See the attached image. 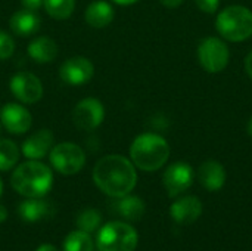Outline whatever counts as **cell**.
<instances>
[{
    "label": "cell",
    "mask_w": 252,
    "mask_h": 251,
    "mask_svg": "<svg viewBox=\"0 0 252 251\" xmlns=\"http://www.w3.org/2000/svg\"><path fill=\"white\" fill-rule=\"evenodd\" d=\"M93 182L103 194L112 198L124 197L130 194L137 183L136 166L124 155H105L93 169Z\"/></svg>",
    "instance_id": "cell-1"
},
{
    "label": "cell",
    "mask_w": 252,
    "mask_h": 251,
    "mask_svg": "<svg viewBox=\"0 0 252 251\" xmlns=\"http://www.w3.org/2000/svg\"><path fill=\"white\" fill-rule=\"evenodd\" d=\"M10 185L25 198H43L52 189L53 173L40 160H28L15 167Z\"/></svg>",
    "instance_id": "cell-2"
},
{
    "label": "cell",
    "mask_w": 252,
    "mask_h": 251,
    "mask_svg": "<svg viewBox=\"0 0 252 251\" xmlns=\"http://www.w3.org/2000/svg\"><path fill=\"white\" fill-rule=\"evenodd\" d=\"M170 157L168 142L157 133H142L136 136L130 146L131 163L143 172L159 170Z\"/></svg>",
    "instance_id": "cell-3"
},
{
    "label": "cell",
    "mask_w": 252,
    "mask_h": 251,
    "mask_svg": "<svg viewBox=\"0 0 252 251\" xmlns=\"http://www.w3.org/2000/svg\"><path fill=\"white\" fill-rule=\"evenodd\" d=\"M216 28L229 41H244L252 36V10L239 4L229 6L217 15Z\"/></svg>",
    "instance_id": "cell-4"
},
{
    "label": "cell",
    "mask_w": 252,
    "mask_h": 251,
    "mask_svg": "<svg viewBox=\"0 0 252 251\" xmlns=\"http://www.w3.org/2000/svg\"><path fill=\"white\" fill-rule=\"evenodd\" d=\"M137 241V232L130 223L109 222L97 232L96 246L99 251H134Z\"/></svg>",
    "instance_id": "cell-5"
},
{
    "label": "cell",
    "mask_w": 252,
    "mask_h": 251,
    "mask_svg": "<svg viewBox=\"0 0 252 251\" xmlns=\"http://www.w3.org/2000/svg\"><path fill=\"white\" fill-rule=\"evenodd\" d=\"M52 167L63 176L78 173L86 164L84 149L74 142H61L53 145L49 152Z\"/></svg>",
    "instance_id": "cell-6"
},
{
    "label": "cell",
    "mask_w": 252,
    "mask_h": 251,
    "mask_svg": "<svg viewBox=\"0 0 252 251\" xmlns=\"http://www.w3.org/2000/svg\"><path fill=\"white\" fill-rule=\"evenodd\" d=\"M198 59L207 72H221L230 61V50L221 38L205 37L198 46Z\"/></svg>",
    "instance_id": "cell-7"
},
{
    "label": "cell",
    "mask_w": 252,
    "mask_h": 251,
    "mask_svg": "<svg viewBox=\"0 0 252 251\" xmlns=\"http://www.w3.org/2000/svg\"><path fill=\"white\" fill-rule=\"evenodd\" d=\"M71 118L78 130L92 132L103 123L105 107L96 98H84L74 107Z\"/></svg>",
    "instance_id": "cell-8"
},
{
    "label": "cell",
    "mask_w": 252,
    "mask_h": 251,
    "mask_svg": "<svg viewBox=\"0 0 252 251\" xmlns=\"http://www.w3.org/2000/svg\"><path fill=\"white\" fill-rule=\"evenodd\" d=\"M9 89L12 95L25 105L38 102L44 93L41 80L30 71H19L13 74L9 81Z\"/></svg>",
    "instance_id": "cell-9"
},
{
    "label": "cell",
    "mask_w": 252,
    "mask_h": 251,
    "mask_svg": "<svg viewBox=\"0 0 252 251\" xmlns=\"http://www.w3.org/2000/svg\"><path fill=\"white\" fill-rule=\"evenodd\" d=\"M94 75V65L86 56H72L62 62L59 67V77L65 84L83 86Z\"/></svg>",
    "instance_id": "cell-10"
},
{
    "label": "cell",
    "mask_w": 252,
    "mask_h": 251,
    "mask_svg": "<svg viewBox=\"0 0 252 251\" xmlns=\"http://www.w3.org/2000/svg\"><path fill=\"white\" fill-rule=\"evenodd\" d=\"M193 169L185 161H177L168 166L162 176V183L168 197L176 198L186 192L193 183Z\"/></svg>",
    "instance_id": "cell-11"
},
{
    "label": "cell",
    "mask_w": 252,
    "mask_h": 251,
    "mask_svg": "<svg viewBox=\"0 0 252 251\" xmlns=\"http://www.w3.org/2000/svg\"><path fill=\"white\" fill-rule=\"evenodd\" d=\"M0 123L9 133L24 135L32 126V115L24 105L9 102L0 108Z\"/></svg>",
    "instance_id": "cell-12"
},
{
    "label": "cell",
    "mask_w": 252,
    "mask_h": 251,
    "mask_svg": "<svg viewBox=\"0 0 252 251\" xmlns=\"http://www.w3.org/2000/svg\"><path fill=\"white\" fill-rule=\"evenodd\" d=\"M53 143H55V136L52 130L40 129L24 141L21 151L24 157L28 160H41L49 155L50 149L53 148Z\"/></svg>",
    "instance_id": "cell-13"
},
{
    "label": "cell",
    "mask_w": 252,
    "mask_h": 251,
    "mask_svg": "<svg viewBox=\"0 0 252 251\" xmlns=\"http://www.w3.org/2000/svg\"><path fill=\"white\" fill-rule=\"evenodd\" d=\"M170 215L179 225H192L202 215V203L193 195L182 197L171 204Z\"/></svg>",
    "instance_id": "cell-14"
},
{
    "label": "cell",
    "mask_w": 252,
    "mask_h": 251,
    "mask_svg": "<svg viewBox=\"0 0 252 251\" xmlns=\"http://www.w3.org/2000/svg\"><path fill=\"white\" fill-rule=\"evenodd\" d=\"M198 180L207 191H220L226 183V170L216 160L204 161L198 169Z\"/></svg>",
    "instance_id": "cell-15"
},
{
    "label": "cell",
    "mask_w": 252,
    "mask_h": 251,
    "mask_svg": "<svg viewBox=\"0 0 252 251\" xmlns=\"http://www.w3.org/2000/svg\"><path fill=\"white\" fill-rule=\"evenodd\" d=\"M53 212H55L53 204L43 198H27L18 206V213L21 219L28 223H35L49 219L52 217Z\"/></svg>",
    "instance_id": "cell-16"
},
{
    "label": "cell",
    "mask_w": 252,
    "mask_h": 251,
    "mask_svg": "<svg viewBox=\"0 0 252 251\" xmlns=\"http://www.w3.org/2000/svg\"><path fill=\"white\" fill-rule=\"evenodd\" d=\"M40 25H41L40 16L35 12L27 9H21L15 12L9 19V27L12 33L19 37H30L35 34L40 30Z\"/></svg>",
    "instance_id": "cell-17"
},
{
    "label": "cell",
    "mask_w": 252,
    "mask_h": 251,
    "mask_svg": "<svg viewBox=\"0 0 252 251\" xmlns=\"http://www.w3.org/2000/svg\"><path fill=\"white\" fill-rule=\"evenodd\" d=\"M28 56L37 64H50L56 59L59 47L56 41L47 36L35 37L30 41L27 47Z\"/></svg>",
    "instance_id": "cell-18"
},
{
    "label": "cell",
    "mask_w": 252,
    "mask_h": 251,
    "mask_svg": "<svg viewBox=\"0 0 252 251\" xmlns=\"http://www.w3.org/2000/svg\"><path fill=\"white\" fill-rule=\"evenodd\" d=\"M114 16H115V10H114L112 4L105 0L92 1L87 6L86 13H84V19L92 28L108 27L114 21Z\"/></svg>",
    "instance_id": "cell-19"
},
{
    "label": "cell",
    "mask_w": 252,
    "mask_h": 251,
    "mask_svg": "<svg viewBox=\"0 0 252 251\" xmlns=\"http://www.w3.org/2000/svg\"><path fill=\"white\" fill-rule=\"evenodd\" d=\"M115 212L126 220H130V222H137L143 217L145 215V210H146V206H145V201L137 197V195H124V197H120L117 198V203H115Z\"/></svg>",
    "instance_id": "cell-20"
},
{
    "label": "cell",
    "mask_w": 252,
    "mask_h": 251,
    "mask_svg": "<svg viewBox=\"0 0 252 251\" xmlns=\"http://www.w3.org/2000/svg\"><path fill=\"white\" fill-rule=\"evenodd\" d=\"M21 151L10 139H0V172L12 170L19 161Z\"/></svg>",
    "instance_id": "cell-21"
},
{
    "label": "cell",
    "mask_w": 252,
    "mask_h": 251,
    "mask_svg": "<svg viewBox=\"0 0 252 251\" xmlns=\"http://www.w3.org/2000/svg\"><path fill=\"white\" fill-rule=\"evenodd\" d=\"M43 7L53 19H68L75 9V0H44Z\"/></svg>",
    "instance_id": "cell-22"
},
{
    "label": "cell",
    "mask_w": 252,
    "mask_h": 251,
    "mask_svg": "<svg viewBox=\"0 0 252 251\" xmlns=\"http://www.w3.org/2000/svg\"><path fill=\"white\" fill-rule=\"evenodd\" d=\"M94 243L90 234L84 231H74L71 232L63 241V251H93Z\"/></svg>",
    "instance_id": "cell-23"
},
{
    "label": "cell",
    "mask_w": 252,
    "mask_h": 251,
    "mask_svg": "<svg viewBox=\"0 0 252 251\" xmlns=\"http://www.w3.org/2000/svg\"><path fill=\"white\" fill-rule=\"evenodd\" d=\"M100 223H102V215L96 209H86V210L80 212V215L77 217L78 229L84 231L87 234H92V232L97 231Z\"/></svg>",
    "instance_id": "cell-24"
},
{
    "label": "cell",
    "mask_w": 252,
    "mask_h": 251,
    "mask_svg": "<svg viewBox=\"0 0 252 251\" xmlns=\"http://www.w3.org/2000/svg\"><path fill=\"white\" fill-rule=\"evenodd\" d=\"M15 52V40L12 36L3 30H0V61L9 59Z\"/></svg>",
    "instance_id": "cell-25"
},
{
    "label": "cell",
    "mask_w": 252,
    "mask_h": 251,
    "mask_svg": "<svg viewBox=\"0 0 252 251\" xmlns=\"http://www.w3.org/2000/svg\"><path fill=\"white\" fill-rule=\"evenodd\" d=\"M195 3L204 13H216L220 6V0H195Z\"/></svg>",
    "instance_id": "cell-26"
},
{
    "label": "cell",
    "mask_w": 252,
    "mask_h": 251,
    "mask_svg": "<svg viewBox=\"0 0 252 251\" xmlns=\"http://www.w3.org/2000/svg\"><path fill=\"white\" fill-rule=\"evenodd\" d=\"M44 0H21V4H22V9H27V10H38L41 6H43Z\"/></svg>",
    "instance_id": "cell-27"
},
{
    "label": "cell",
    "mask_w": 252,
    "mask_h": 251,
    "mask_svg": "<svg viewBox=\"0 0 252 251\" xmlns=\"http://www.w3.org/2000/svg\"><path fill=\"white\" fill-rule=\"evenodd\" d=\"M245 70H247L248 75L252 78V50L247 55V58H245Z\"/></svg>",
    "instance_id": "cell-28"
},
{
    "label": "cell",
    "mask_w": 252,
    "mask_h": 251,
    "mask_svg": "<svg viewBox=\"0 0 252 251\" xmlns=\"http://www.w3.org/2000/svg\"><path fill=\"white\" fill-rule=\"evenodd\" d=\"M159 1L167 7H179L185 0H159Z\"/></svg>",
    "instance_id": "cell-29"
},
{
    "label": "cell",
    "mask_w": 252,
    "mask_h": 251,
    "mask_svg": "<svg viewBox=\"0 0 252 251\" xmlns=\"http://www.w3.org/2000/svg\"><path fill=\"white\" fill-rule=\"evenodd\" d=\"M111 1H114V3H117V4H120V6H130V4L137 3L139 0H111Z\"/></svg>",
    "instance_id": "cell-30"
},
{
    "label": "cell",
    "mask_w": 252,
    "mask_h": 251,
    "mask_svg": "<svg viewBox=\"0 0 252 251\" xmlns=\"http://www.w3.org/2000/svg\"><path fill=\"white\" fill-rule=\"evenodd\" d=\"M35 251H58V249L53 247L52 244H41Z\"/></svg>",
    "instance_id": "cell-31"
},
{
    "label": "cell",
    "mask_w": 252,
    "mask_h": 251,
    "mask_svg": "<svg viewBox=\"0 0 252 251\" xmlns=\"http://www.w3.org/2000/svg\"><path fill=\"white\" fill-rule=\"evenodd\" d=\"M6 219H7V210H6L4 206L0 204V223H3Z\"/></svg>",
    "instance_id": "cell-32"
},
{
    "label": "cell",
    "mask_w": 252,
    "mask_h": 251,
    "mask_svg": "<svg viewBox=\"0 0 252 251\" xmlns=\"http://www.w3.org/2000/svg\"><path fill=\"white\" fill-rule=\"evenodd\" d=\"M248 133H250V136L252 138V117L251 120H250V123H248Z\"/></svg>",
    "instance_id": "cell-33"
},
{
    "label": "cell",
    "mask_w": 252,
    "mask_h": 251,
    "mask_svg": "<svg viewBox=\"0 0 252 251\" xmlns=\"http://www.w3.org/2000/svg\"><path fill=\"white\" fill-rule=\"evenodd\" d=\"M1 192H3V182H1V179H0V195H1Z\"/></svg>",
    "instance_id": "cell-34"
},
{
    "label": "cell",
    "mask_w": 252,
    "mask_h": 251,
    "mask_svg": "<svg viewBox=\"0 0 252 251\" xmlns=\"http://www.w3.org/2000/svg\"><path fill=\"white\" fill-rule=\"evenodd\" d=\"M0 133H1V123H0Z\"/></svg>",
    "instance_id": "cell-35"
}]
</instances>
